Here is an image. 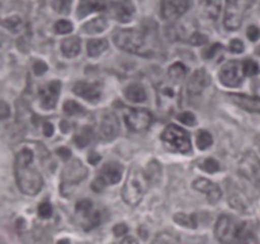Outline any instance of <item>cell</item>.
I'll return each instance as SVG.
<instances>
[{"mask_svg": "<svg viewBox=\"0 0 260 244\" xmlns=\"http://www.w3.org/2000/svg\"><path fill=\"white\" fill-rule=\"evenodd\" d=\"M189 8L188 0H161V17L165 20H177Z\"/></svg>", "mask_w": 260, "mask_h": 244, "instance_id": "8fae6325", "label": "cell"}, {"mask_svg": "<svg viewBox=\"0 0 260 244\" xmlns=\"http://www.w3.org/2000/svg\"><path fill=\"white\" fill-rule=\"evenodd\" d=\"M127 126L132 131L141 132L149 129L152 124V114L146 109H131L126 114Z\"/></svg>", "mask_w": 260, "mask_h": 244, "instance_id": "30bf717a", "label": "cell"}, {"mask_svg": "<svg viewBox=\"0 0 260 244\" xmlns=\"http://www.w3.org/2000/svg\"><path fill=\"white\" fill-rule=\"evenodd\" d=\"M220 50H222V46H221L220 43H215V45H212L208 50H206L205 52H203V56H205L206 58H211L213 57V56L217 53V51Z\"/></svg>", "mask_w": 260, "mask_h": 244, "instance_id": "7bdbcfd3", "label": "cell"}, {"mask_svg": "<svg viewBox=\"0 0 260 244\" xmlns=\"http://www.w3.org/2000/svg\"><path fill=\"white\" fill-rule=\"evenodd\" d=\"M230 98L234 103L240 106L241 108L249 112H258L260 113V99L249 96H241V94H230Z\"/></svg>", "mask_w": 260, "mask_h": 244, "instance_id": "d6986e66", "label": "cell"}, {"mask_svg": "<svg viewBox=\"0 0 260 244\" xmlns=\"http://www.w3.org/2000/svg\"><path fill=\"white\" fill-rule=\"evenodd\" d=\"M0 23H2L4 27L9 28V29L15 30L20 27V24H22V20H20V18H18V17H12V18H8V19L2 20Z\"/></svg>", "mask_w": 260, "mask_h": 244, "instance_id": "f35d334b", "label": "cell"}, {"mask_svg": "<svg viewBox=\"0 0 260 244\" xmlns=\"http://www.w3.org/2000/svg\"><path fill=\"white\" fill-rule=\"evenodd\" d=\"M114 43L117 47L136 55H150L146 48V40L144 32L137 29H119L114 33Z\"/></svg>", "mask_w": 260, "mask_h": 244, "instance_id": "277c9868", "label": "cell"}, {"mask_svg": "<svg viewBox=\"0 0 260 244\" xmlns=\"http://www.w3.org/2000/svg\"><path fill=\"white\" fill-rule=\"evenodd\" d=\"M106 186H107L106 182H104L99 175L93 180V183H91V188H93V191H95V192H101V191H103L104 188H106Z\"/></svg>", "mask_w": 260, "mask_h": 244, "instance_id": "f6af8a7d", "label": "cell"}, {"mask_svg": "<svg viewBox=\"0 0 260 244\" xmlns=\"http://www.w3.org/2000/svg\"><path fill=\"white\" fill-rule=\"evenodd\" d=\"M123 168L121 164L116 162H109L103 165L99 177L106 182V185H116L121 180Z\"/></svg>", "mask_w": 260, "mask_h": 244, "instance_id": "ac0fdd59", "label": "cell"}, {"mask_svg": "<svg viewBox=\"0 0 260 244\" xmlns=\"http://www.w3.org/2000/svg\"><path fill=\"white\" fill-rule=\"evenodd\" d=\"M38 215L42 219H48L52 215V206L50 205V202H42L38 206Z\"/></svg>", "mask_w": 260, "mask_h": 244, "instance_id": "ab89813d", "label": "cell"}, {"mask_svg": "<svg viewBox=\"0 0 260 244\" xmlns=\"http://www.w3.org/2000/svg\"><path fill=\"white\" fill-rule=\"evenodd\" d=\"M151 244H180V238L173 231H161L156 234Z\"/></svg>", "mask_w": 260, "mask_h": 244, "instance_id": "d4e9b609", "label": "cell"}, {"mask_svg": "<svg viewBox=\"0 0 260 244\" xmlns=\"http://www.w3.org/2000/svg\"><path fill=\"white\" fill-rule=\"evenodd\" d=\"M185 75H187V68L182 63H177L172 65L169 68V71H168V78L174 81H178V83H182Z\"/></svg>", "mask_w": 260, "mask_h": 244, "instance_id": "4316f807", "label": "cell"}, {"mask_svg": "<svg viewBox=\"0 0 260 244\" xmlns=\"http://www.w3.org/2000/svg\"><path fill=\"white\" fill-rule=\"evenodd\" d=\"M127 231H128V228H127L126 224H117V225L113 228V234L116 236L126 235Z\"/></svg>", "mask_w": 260, "mask_h": 244, "instance_id": "bcb514c9", "label": "cell"}, {"mask_svg": "<svg viewBox=\"0 0 260 244\" xmlns=\"http://www.w3.org/2000/svg\"><path fill=\"white\" fill-rule=\"evenodd\" d=\"M244 76H245V73H244L243 63L240 61H229L220 70L221 83L229 88H236L240 85Z\"/></svg>", "mask_w": 260, "mask_h": 244, "instance_id": "9c48e42d", "label": "cell"}, {"mask_svg": "<svg viewBox=\"0 0 260 244\" xmlns=\"http://www.w3.org/2000/svg\"><path fill=\"white\" fill-rule=\"evenodd\" d=\"M178 121L182 122L183 125H187V126H194L197 124V118L193 113L190 112H182L180 114H178Z\"/></svg>", "mask_w": 260, "mask_h": 244, "instance_id": "8d00e7d4", "label": "cell"}, {"mask_svg": "<svg viewBox=\"0 0 260 244\" xmlns=\"http://www.w3.org/2000/svg\"><path fill=\"white\" fill-rule=\"evenodd\" d=\"M61 129H62V131L65 132H68V124H66V121H62L61 122Z\"/></svg>", "mask_w": 260, "mask_h": 244, "instance_id": "f5cc1de1", "label": "cell"}, {"mask_svg": "<svg viewBox=\"0 0 260 244\" xmlns=\"http://www.w3.org/2000/svg\"><path fill=\"white\" fill-rule=\"evenodd\" d=\"M73 0H53V9L60 14H69Z\"/></svg>", "mask_w": 260, "mask_h": 244, "instance_id": "1f68e13d", "label": "cell"}, {"mask_svg": "<svg viewBox=\"0 0 260 244\" xmlns=\"http://www.w3.org/2000/svg\"><path fill=\"white\" fill-rule=\"evenodd\" d=\"M248 37L250 41H256L260 37V30L255 25H250L248 28Z\"/></svg>", "mask_w": 260, "mask_h": 244, "instance_id": "7dc6e473", "label": "cell"}, {"mask_svg": "<svg viewBox=\"0 0 260 244\" xmlns=\"http://www.w3.org/2000/svg\"><path fill=\"white\" fill-rule=\"evenodd\" d=\"M253 2L254 0H226L223 25L229 30L238 29Z\"/></svg>", "mask_w": 260, "mask_h": 244, "instance_id": "8992f818", "label": "cell"}, {"mask_svg": "<svg viewBox=\"0 0 260 244\" xmlns=\"http://www.w3.org/2000/svg\"><path fill=\"white\" fill-rule=\"evenodd\" d=\"M88 160H89V163H90V164L95 165V164H98L99 160H101V155H99L98 152H95V151H91L90 154H89Z\"/></svg>", "mask_w": 260, "mask_h": 244, "instance_id": "681fc988", "label": "cell"}, {"mask_svg": "<svg viewBox=\"0 0 260 244\" xmlns=\"http://www.w3.org/2000/svg\"><path fill=\"white\" fill-rule=\"evenodd\" d=\"M207 37H206L205 35H202V33H193L192 36L189 37V43L190 45H194V46H200V45H203V43L207 42Z\"/></svg>", "mask_w": 260, "mask_h": 244, "instance_id": "60d3db41", "label": "cell"}, {"mask_svg": "<svg viewBox=\"0 0 260 244\" xmlns=\"http://www.w3.org/2000/svg\"><path fill=\"white\" fill-rule=\"evenodd\" d=\"M56 151H57L58 157L62 158L63 160H68L69 158L71 157V151L68 149V147H58V149L56 150Z\"/></svg>", "mask_w": 260, "mask_h": 244, "instance_id": "c3c4849f", "label": "cell"}, {"mask_svg": "<svg viewBox=\"0 0 260 244\" xmlns=\"http://www.w3.org/2000/svg\"><path fill=\"white\" fill-rule=\"evenodd\" d=\"M43 132H45L46 136H51L53 134V126L50 122H45L43 124Z\"/></svg>", "mask_w": 260, "mask_h": 244, "instance_id": "f907efd6", "label": "cell"}, {"mask_svg": "<svg viewBox=\"0 0 260 244\" xmlns=\"http://www.w3.org/2000/svg\"><path fill=\"white\" fill-rule=\"evenodd\" d=\"M208 83H210V78H208L205 69H198L197 71H194V74L190 76L189 81H188V93L190 96H198V94H201L205 90Z\"/></svg>", "mask_w": 260, "mask_h": 244, "instance_id": "e0dca14e", "label": "cell"}, {"mask_svg": "<svg viewBox=\"0 0 260 244\" xmlns=\"http://www.w3.org/2000/svg\"><path fill=\"white\" fill-rule=\"evenodd\" d=\"M259 53H260V48H259Z\"/></svg>", "mask_w": 260, "mask_h": 244, "instance_id": "11a10c76", "label": "cell"}, {"mask_svg": "<svg viewBox=\"0 0 260 244\" xmlns=\"http://www.w3.org/2000/svg\"><path fill=\"white\" fill-rule=\"evenodd\" d=\"M174 221L179 225L185 226V228L194 229L197 228V218L196 215H188V214H175L174 215Z\"/></svg>", "mask_w": 260, "mask_h": 244, "instance_id": "83f0119b", "label": "cell"}, {"mask_svg": "<svg viewBox=\"0 0 260 244\" xmlns=\"http://www.w3.org/2000/svg\"><path fill=\"white\" fill-rule=\"evenodd\" d=\"M121 244H139V241H137L134 236H126V238L122 240Z\"/></svg>", "mask_w": 260, "mask_h": 244, "instance_id": "816d5d0a", "label": "cell"}, {"mask_svg": "<svg viewBox=\"0 0 260 244\" xmlns=\"http://www.w3.org/2000/svg\"><path fill=\"white\" fill-rule=\"evenodd\" d=\"M230 51L234 53H240L244 51V45L240 40H233L230 42Z\"/></svg>", "mask_w": 260, "mask_h": 244, "instance_id": "ee69618b", "label": "cell"}, {"mask_svg": "<svg viewBox=\"0 0 260 244\" xmlns=\"http://www.w3.org/2000/svg\"><path fill=\"white\" fill-rule=\"evenodd\" d=\"M108 48V41L107 40H90L86 45V50H88V55L90 57H96L101 53Z\"/></svg>", "mask_w": 260, "mask_h": 244, "instance_id": "cb8c5ba5", "label": "cell"}, {"mask_svg": "<svg viewBox=\"0 0 260 244\" xmlns=\"http://www.w3.org/2000/svg\"><path fill=\"white\" fill-rule=\"evenodd\" d=\"M73 92L76 96L81 97V98L86 99L89 102L95 103L99 98H101V86L98 84H89L85 81H78L74 85Z\"/></svg>", "mask_w": 260, "mask_h": 244, "instance_id": "2e32d148", "label": "cell"}, {"mask_svg": "<svg viewBox=\"0 0 260 244\" xmlns=\"http://www.w3.org/2000/svg\"><path fill=\"white\" fill-rule=\"evenodd\" d=\"M60 89H61V83L57 80L51 81L50 84H47L46 86L40 89V98H41V104H42L43 108L46 109H52L55 108L56 102H57L58 96H60Z\"/></svg>", "mask_w": 260, "mask_h": 244, "instance_id": "4fadbf2b", "label": "cell"}, {"mask_svg": "<svg viewBox=\"0 0 260 244\" xmlns=\"http://www.w3.org/2000/svg\"><path fill=\"white\" fill-rule=\"evenodd\" d=\"M161 139L165 145L174 151L185 154L192 150L189 134L177 125H169L162 132Z\"/></svg>", "mask_w": 260, "mask_h": 244, "instance_id": "52a82bcc", "label": "cell"}, {"mask_svg": "<svg viewBox=\"0 0 260 244\" xmlns=\"http://www.w3.org/2000/svg\"><path fill=\"white\" fill-rule=\"evenodd\" d=\"M91 211H93V203H91V201L81 200L76 203V212L80 214V215L86 216Z\"/></svg>", "mask_w": 260, "mask_h": 244, "instance_id": "e575fe53", "label": "cell"}, {"mask_svg": "<svg viewBox=\"0 0 260 244\" xmlns=\"http://www.w3.org/2000/svg\"><path fill=\"white\" fill-rule=\"evenodd\" d=\"M81 48L80 40L78 37H70L65 38L61 43V51L66 57H75L79 55Z\"/></svg>", "mask_w": 260, "mask_h": 244, "instance_id": "44dd1931", "label": "cell"}, {"mask_svg": "<svg viewBox=\"0 0 260 244\" xmlns=\"http://www.w3.org/2000/svg\"><path fill=\"white\" fill-rule=\"evenodd\" d=\"M48 66L47 64L43 63V61H36L35 65H33V71H35L36 75H43V74L47 71Z\"/></svg>", "mask_w": 260, "mask_h": 244, "instance_id": "b9f144b4", "label": "cell"}, {"mask_svg": "<svg viewBox=\"0 0 260 244\" xmlns=\"http://www.w3.org/2000/svg\"><path fill=\"white\" fill-rule=\"evenodd\" d=\"M196 141H197V146L200 147V149L205 150L212 145V142H213L212 135H211L208 131L202 130V131H200L197 134V139H196Z\"/></svg>", "mask_w": 260, "mask_h": 244, "instance_id": "f546056e", "label": "cell"}, {"mask_svg": "<svg viewBox=\"0 0 260 244\" xmlns=\"http://www.w3.org/2000/svg\"><path fill=\"white\" fill-rule=\"evenodd\" d=\"M93 139V131L89 126H84L83 129H80V131L75 135L74 137V142L78 147H85L86 145H89V142Z\"/></svg>", "mask_w": 260, "mask_h": 244, "instance_id": "484cf974", "label": "cell"}, {"mask_svg": "<svg viewBox=\"0 0 260 244\" xmlns=\"http://www.w3.org/2000/svg\"><path fill=\"white\" fill-rule=\"evenodd\" d=\"M180 101V83L167 78L157 85V102L164 111L175 108Z\"/></svg>", "mask_w": 260, "mask_h": 244, "instance_id": "ba28073f", "label": "cell"}, {"mask_svg": "<svg viewBox=\"0 0 260 244\" xmlns=\"http://www.w3.org/2000/svg\"><path fill=\"white\" fill-rule=\"evenodd\" d=\"M243 68H244V73L245 75L248 76H254L259 73V65L253 60H245L243 61Z\"/></svg>", "mask_w": 260, "mask_h": 244, "instance_id": "836d02e7", "label": "cell"}, {"mask_svg": "<svg viewBox=\"0 0 260 244\" xmlns=\"http://www.w3.org/2000/svg\"><path fill=\"white\" fill-rule=\"evenodd\" d=\"M111 14L121 23H127L134 18L135 5L132 0H118L111 5Z\"/></svg>", "mask_w": 260, "mask_h": 244, "instance_id": "5bb4252c", "label": "cell"}, {"mask_svg": "<svg viewBox=\"0 0 260 244\" xmlns=\"http://www.w3.org/2000/svg\"><path fill=\"white\" fill-rule=\"evenodd\" d=\"M55 30L58 35H66V33H70L73 30V24L69 20H58L55 24Z\"/></svg>", "mask_w": 260, "mask_h": 244, "instance_id": "74e56055", "label": "cell"}, {"mask_svg": "<svg viewBox=\"0 0 260 244\" xmlns=\"http://www.w3.org/2000/svg\"><path fill=\"white\" fill-rule=\"evenodd\" d=\"M147 187H149V179L146 173L142 172L141 168L137 165H132L122 190V197L124 202L129 206H136L144 198Z\"/></svg>", "mask_w": 260, "mask_h": 244, "instance_id": "3957f363", "label": "cell"}, {"mask_svg": "<svg viewBox=\"0 0 260 244\" xmlns=\"http://www.w3.org/2000/svg\"><path fill=\"white\" fill-rule=\"evenodd\" d=\"M15 179L24 195L36 196L41 191L43 180L33 164V152L29 149L20 150L14 163Z\"/></svg>", "mask_w": 260, "mask_h": 244, "instance_id": "6da1fadb", "label": "cell"}, {"mask_svg": "<svg viewBox=\"0 0 260 244\" xmlns=\"http://www.w3.org/2000/svg\"><path fill=\"white\" fill-rule=\"evenodd\" d=\"M104 9L103 0H80L78 7V17L84 18L88 14Z\"/></svg>", "mask_w": 260, "mask_h": 244, "instance_id": "ffe728a7", "label": "cell"}, {"mask_svg": "<svg viewBox=\"0 0 260 244\" xmlns=\"http://www.w3.org/2000/svg\"><path fill=\"white\" fill-rule=\"evenodd\" d=\"M119 119L114 113H107L102 118L101 126H99V136L106 141L113 140L119 134Z\"/></svg>", "mask_w": 260, "mask_h": 244, "instance_id": "7c38bea8", "label": "cell"}, {"mask_svg": "<svg viewBox=\"0 0 260 244\" xmlns=\"http://www.w3.org/2000/svg\"><path fill=\"white\" fill-rule=\"evenodd\" d=\"M63 111L70 116H75V114H80L84 112V108L75 101H66L63 104Z\"/></svg>", "mask_w": 260, "mask_h": 244, "instance_id": "d6a6232c", "label": "cell"}, {"mask_svg": "<svg viewBox=\"0 0 260 244\" xmlns=\"http://www.w3.org/2000/svg\"><path fill=\"white\" fill-rule=\"evenodd\" d=\"M215 235L221 244H249L253 234L248 223L222 215L216 223Z\"/></svg>", "mask_w": 260, "mask_h": 244, "instance_id": "7a4b0ae2", "label": "cell"}, {"mask_svg": "<svg viewBox=\"0 0 260 244\" xmlns=\"http://www.w3.org/2000/svg\"><path fill=\"white\" fill-rule=\"evenodd\" d=\"M193 188L200 192L206 193L207 200L210 203H216L221 198V190L216 183L211 182L207 178H198L193 182Z\"/></svg>", "mask_w": 260, "mask_h": 244, "instance_id": "9a60e30c", "label": "cell"}, {"mask_svg": "<svg viewBox=\"0 0 260 244\" xmlns=\"http://www.w3.org/2000/svg\"><path fill=\"white\" fill-rule=\"evenodd\" d=\"M107 27H108V23L104 18H94V19L86 22L81 27V30L85 33H90V35H95V33L104 32Z\"/></svg>", "mask_w": 260, "mask_h": 244, "instance_id": "7402d4cb", "label": "cell"}, {"mask_svg": "<svg viewBox=\"0 0 260 244\" xmlns=\"http://www.w3.org/2000/svg\"><path fill=\"white\" fill-rule=\"evenodd\" d=\"M88 175V169L79 159H74L66 164L61 174L60 191L63 196L71 195L74 188Z\"/></svg>", "mask_w": 260, "mask_h": 244, "instance_id": "5b68a950", "label": "cell"}, {"mask_svg": "<svg viewBox=\"0 0 260 244\" xmlns=\"http://www.w3.org/2000/svg\"><path fill=\"white\" fill-rule=\"evenodd\" d=\"M160 173H161V168H160L159 163L156 162V160H152V162H150V164L147 165V179L150 180H154V179H157V178L160 177Z\"/></svg>", "mask_w": 260, "mask_h": 244, "instance_id": "4dcf8cb0", "label": "cell"}, {"mask_svg": "<svg viewBox=\"0 0 260 244\" xmlns=\"http://www.w3.org/2000/svg\"><path fill=\"white\" fill-rule=\"evenodd\" d=\"M84 229L85 230H90V229H94L95 226H98L101 224V214L98 211H91L90 214H88L86 216H84Z\"/></svg>", "mask_w": 260, "mask_h": 244, "instance_id": "f1b7e54d", "label": "cell"}, {"mask_svg": "<svg viewBox=\"0 0 260 244\" xmlns=\"http://www.w3.org/2000/svg\"><path fill=\"white\" fill-rule=\"evenodd\" d=\"M57 244H71L69 239H61V240L57 241Z\"/></svg>", "mask_w": 260, "mask_h": 244, "instance_id": "db71d44e", "label": "cell"}, {"mask_svg": "<svg viewBox=\"0 0 260 244\" xmlns=\"http://www.w3.org/2000/svg\"><path fill=\"white\" fill-rule=\"evenodd\" d=\"M124 96L128 101L139 103V102H144L146 99V92L139 84H131L124 89Z\"/></svg>", "mask_w": 260, "mask_h": 244, "instance_id": "603a6c76", "label": "cell"}, {"mask_svg": "<svg viewBox=\"0 0 260 244\" xmlns=\"http://www.w3.org/2000/svg\"><path fill=\"white\" fill-rule=\"evenodd\" d=\"M201 168L207 173H216L217 170H220V164H218L217 160L212 159V158H208V159H206L201 164Z\"/></svg>", "mask_w": 260, "mask_h": 244, "instance_id": "d590c367", "label": "cell"}]
</instances>
